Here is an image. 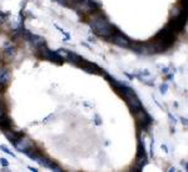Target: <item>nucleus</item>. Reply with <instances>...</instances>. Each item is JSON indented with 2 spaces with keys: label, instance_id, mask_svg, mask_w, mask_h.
I'll return each mask as SVG.
<instances>
[{
  "label": "nucleus",
  "instance_id": "20e7f679",
  "mask_svg": "<svg viewBox=\"0 0 188 172\" xmlns=\"http://www.w3.org/2000/svg\"><path fill=\"white\" fill-rule=\"evenodd\" d=\"M79 68H82L84 72L90 73V74H98V76H103L104 74V69H102L100 67H98L95 63H92L87 60L86 58H83V60L80 62V64L78 65Z\"/></svg>",
  "mask_w": 188,
  "mask_h": 172
},
{
  "label": "nucleus",
  "instance_id": "7ed1b4c3",
  "mask_svg": "<svg viewBox=\"0 0 188 172\" xmlns=\"http://www.w3.org/2000/svg\"><path fill=\"white\" fill-rule=\"evenodd\" d=\"M107 40L113 43V44L118 45V47H122V48H129L130 42H132L128 36H127L125 34H123L118 28L114 30V33L111 36H108Z\"/></svg>",
  "mask_w": 188,
  "mask_h": 172
},
{
  "label": "nucleus",
  "instance_id": "1a4fd4ad",
  "mask_svg": "<svg viewBox=\"0 0 188 172\" xmlns=\"http://www.w3.org/2000/svg\"><path fill=\"white\" fill-rule=\"evenodd\" d=\"M5 114H9V107L5 103V101H0V117H3Z\"/></svg>",
  "mask_w": 188,
  "mask_h": 172
},
{
  "label": "nucleus",
  "instance_id": "f03ea898",
  "mask_svg": "<svg viewBox=\"0 0 188 172\" xmlns=\"http://www.w3.org/2000/svg\"><path fill=\"white\" fill-rule=\"evenodd\" d=\"M35 54L36 57L40 58V59H45V60H49V62H53L55 64H63L65 62V59L62 54L59 52H54V50H50L49 48L46 47V44H43L38 48H35Z\"/></svg>",
  "mask_w": 188,
  "mask_h": 172
},
{
  "label": "nucleus",
  "instance_id": "a211bd4d",
  "mask_svg": "<svg viewBox=\"0 0 188 172\" xmlns=\"http://www.w3.org/2000/svg\"><path fill=\"white\" fill-rule=\"evenodd\" d=\"M162 150H164V152H168V151H167V147H166L164 145H162Z\"/></svg>",
  "mask_w": 188,
  "mask_h": 172
},
{
  "label": "nucleus",
  "instance_id": "f3484780",
  "mask_svg": "<svg viewBox=\"0 0 188 172\" xmlns=\"http://www.w3.org/2000/svg\"><path fill=\"white\" fill-rule=\"evenodd\" d=\"M30 171H33V172H36V171H38V170H36V168H34V167H30V166H29V167H28Z\"/></svg>",
  "mask_w": 188,
  "mask_h": 172
},
{
  "label": "nucleus",
  "instance_id": "0eeeda50",
  "mask_svg": "<svg viewBox=\"0 0 188 172\" xmlns=\"http://www.w3.org/2000/svg\"><path fill=\"white\" fill-rule=\"evenodd\" d=\"M11 128H14V122L9 117V114H5L3 117H0V130L3 132L9 131Z\"/></svg>",
  "mask_w": 188,
  "mask_h": 172
},
{
  "label": "nucleus",
  "instance_id": "f8f14e48",
  "mask_svg": "<svg viewBox=\"0 0 188 172\" xmlns=\"http://www.w3.org/2000/svg\"><path fill=\"white\" fill-rule=\"evenodd\" d=\"M167 89H168V85H167L166 83L161 85V93H162V94H166V93H167Z\"/></svg>",
  "mask_w": 188,
  "mask_h": 172
},
{
  "label": "nucleus",
  "instance_id": "9b49d317",
  "mask_svg": "<svg viewBox=\"0 0 188 172\" xmlns=\"http://www.w3.org/2000/svg\"><path fill=\"white\" fill-rule=\"evenodd\" d=\"M4 53L7 55H9V57H13V55L15 54V48H5Z\"/></svg>",
  "mask_w": 188,
  "mask_h": 172
},
{
  "label": "nucleus",
  "instance_id": "f257e3e1",
  "mask_svg": "<svg viewBox=\"0 0 188 172\" xmlns=\"http://www.w3.org/2000/svg\"><path fill=\"white\" fill-rule=\"evenodd\" d=\"M88 23H89V27L93 29V32L98 36L104 39L111 36L114 33V30L117 29V27L109 22V19L102 10L90 15V19L88 20Z\"/></svg>",
  "mask_w": 188,
  "mask_h": 172
},
{
  "label": "nucleus",
  "instance_id": "2eb2a0df",
  "mask_svg": "<svg viewBox=\"0 0 188 172\" xmlns=\"http://www.w3.org/2000/svg\"><path fill=\"white\" fill-rule=\"evenodd\" d=\"M7 87H8V85H5V84H1V83H0V93H4V92L5 90H7Z\"/></svg>",
  "mask_w": 188,
  "mask_h": 172
},
{
  "label": "nucleus",
  "instance_id": "dca6fc26",
  "mask_svg": "<svg viewBox=\"0 0 188 172\" xmlns=\"http://www.w3.org/2000/svg\"><path fill=\"white\" fill-rule=\"evenodd\" d=\"M95 123L98 125V126L102 123V122H100V118H99V116H97V114H95Z\"/></svg>",
  "mask_w": 188,
  "mask_h": 172
},
{
  "label": "nucleus",
  "instance_id": "4468645a",
  "mask_svg": "<svg viewBox=\"0 0 188 172\" xmlns=\"http://www.w3.org/2000/svg\"><path fill=\"white\" fill-rule=\"evenodd\" d=\"M0 163H1V166H4V167H8L9 166V162L7 158H0Z\"/></svg>",
  "mask_w": 188,
  "mask_h": 172
},
{
  "label": "nucleus",
  "instance_id": "9d476101",
  "mask_svg": "<svg viewBox=\"0 0 188 172\" xmlns=\"http://www.w3.org/2000/svg\"><path fill=\"white\" fill-rule=\"evenodd\" d=\"M0 150H1L3 152H5V153H8V155H10V156H13V157H15V153L13 152V151H10L7 146H4V145H1L0 146Z\"/></svg>",
  "mask_w": 188,
  "mask_h": 172
},
{
  "label": "nucleus",
  "instance_id": "6e6552de",
  "mask_svg": "<svg viewBox=\"0 0 188 172\" xmlns=\"http://www.w3.org/2000/svg\"><path fill=\"white\" fill-rule=\"evenodd\" d=\"M4 134H5V137H7L11 143H14L16 139H19L21 136H24V132H20V131H14L13 128H11V130H9V131H5V132H4Z\"/></svg>",
  "mask_w": 188,
  "mask_h": 172
},
{
  "label": "nucleus",
  "instance_id": "ddd939ff",
  "mask_svg": "<svg viewBox=\"0 0 188 172\" xmlns=\"http://www.w3.org/2000/svg\"><path fill=\"white\" fill-rule=\"evenodd\" d=\"M57 28H58V29L60 30V33H62V34H64V35H65V39H66V40H68V39L70 38V35H69L68 33H66V32H65V30H64V29H62V28H59L58 25H57Z\"/></svg>",
  "mask_w": 188,
  "mask_h": 172
},
{
  "label": "nucleus",
  "instance_id": "6ab92c4d",
  "mask_svg": "<svg viewBox=\"0 0 188 172\" xmlns=\"http://www.w3.org/2000/svg\"><path fill=\"white\" fill-rule=\"evenodd\" d=\"M0 101H3V94L0 93Z\"/></svg>",
  "mask_w": 188,
  "mask_h": 172
},
{
  "label": "nucleus",
  "instance_id": "423d86ee",
  "mask_svg": "<svg viewBox=\"0 0 188 172\" xmlns=\"http://www.w3.org/2000/svg\"><path fill=\"white\" fill-rule=\"evenodd\" d=\"M14 145V147L15 148L19 151V152H24V151H27V150H29V148H32V147H34L35 145H34V142L30 138H28L25 134L24 136H21L19 139H16L15 142L13 143Z\"/></svg>",
  "mask_w": 188,
  "mask_h": 172
},
{
  "label": "nucleus",
  "instance_id": "39448f33",
  "mask_svg": "<svg viewBox=\"0 0 188 172\" xmlns=\"http://www.w3.org/2000/svg\"><path fill=\"white\" fill-rule=\"evenodd\" d=\"M21 36L25 40H28L34 48H38L40 45L45 44L44 38H41V36H39V35H35L33 33H30V32H28V30H23V32H21Z\"/></svg>",
  "mask_w": 188,
  "mask_h": 172
}]
</instances>
